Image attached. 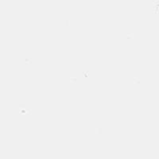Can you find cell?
Returning <instances> with one entry per match:
<instances>
[{"instance_id":"1","label":"cell","mask_w":159,"mask_h":159,"mask_svg":"<svg viewBox=\"0 0 159 159\" xmlns=\"http://www.w3.org/2000/svg\"><path fill=\"white\" fill-rule=\"evenodd\" d=\"M18 109H19V113L21 115H25V116H30L31 115V110L25 104H19Z\"/></svg>"},{"instance_id":"3","label":"cell","mask_w":159,"mask_h":159,"mask_svg":"<svg viewBox=\"0 0 159 159\" xmlns=\"http://www.w3.org/2000/svg\"><path fill=\"white\" fill-rule=\"evenodd\" d=\"M70 81L71 82H74V83H76V77H73V78L71 77L70 78Z\"/></svg>"},{"instance_id":"2","label":"cell","mask_w":159,"mask_h":159,"mask_svg":"<svg viewBox=\"0 0 159 159\" xmlns=\"http://www.w3.org/2000/svg\"><path fill=\"white\" fill-rule=\"evenodd\" d=\"M89 70L86 71V72H83L84 76V77H88V76H89V75H88V73H89Z\"/></svg>"}]
</instances>
